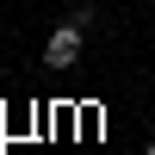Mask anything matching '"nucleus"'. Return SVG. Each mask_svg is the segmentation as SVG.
Masks as SVG:
<instances>
[{"instance_id":"1","label":"nucleus","mask_w":155,"mask_h":155,"mask_svg":"<svg viewBox=\"0 0 155 155\" xmlns=\"http://www.w3.org/2000/svg\"><path fill=\"white\" fill-rule=\"evenodd\" d=\"M87 19H93V6H74V12H68V25H56V31H50V44H44V68H74Z\"/></svg>"},{"instance_id":"2","label":"nucleus","mask_w":155,"mask_h":155,"mask_svg":"<svg viewBox=\"0 0 155 155\" xmlns=\"http://www.w3.org/2000/svg\"><path fill=\"white\" fill-rule=\"evenodd\" d=\"M143 155H155V143H149V149H143Z\"/></svg>"}]
</instances>
